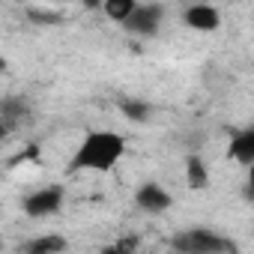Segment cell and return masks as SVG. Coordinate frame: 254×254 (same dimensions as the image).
I'll return each mask as SVG.
<instances>
[{
  "label": "cell",
  "mask_w": 254,
  "mask_h": 254,
  "mask_svg": "<svg viewBox=\"0 0 254 254\" xmlns=\"http://www.w3.org/2000/svg\"><path fill=\"white\" fill-rule=\"evenodd\" d=\"M123 156H126V138L111 129H96L81 138L78 150L72 153L69 171L72 174H108L111 168H117Z\"/></svg>",
  "instance_id": "obj_1"
},
{
  "label": "cell",
  "mask_w": 254,
  "mask_h": 254,
  "mask_svg": "<svg viewBox=\"0 0 254 254\" xmlns=\"http://www.w3.org/2000/svg\"><path fill=\"white\" fill-rule=\"evenodd\" d=\"M171 245L177 251H186V254H224V251H233L236 248L227 236H218L215 230H203V227L177 233L171 239Z\"/></svg>",
  "instance_id": "obj_2"
},
{
  "label": "cell",
  "mask_w": 254,
  "mask_h": 254,
  "mask_svg": "<svg viewBox=\"0 0 254 254\" xmlns=\"http://www.w3.org/2000/svg\"><path fill=\"white\" fill-rule=\"evenodd\" d=\"M162 21H165V9L159 3H138L132 9V15L123 21V27L135 36H153V33H159Z\"/></svg>",
  "instance_id": "obj_3"
},
{
  "label": "cell",
  "mask_w": 254,
  "mask_h": 254,
  "mask_svg": "<svg viewBox=\"0 0 254 254\" xmlns=\"http://www.w3.org/2000/svg\"><path fill=\"white\" fill-rule=\"evenodd\" d=\"M63 206V186H42L39 191L24 197V212L30 218H48Z\"/></svg>",
  "instance_id": "obj_4"
},
{
  "label": "cell",
  "mask_w": 254,
  "mask_h": 254,
  "mask_svg": "<svg viewBox=\"0 0 254 254\" xmlns=\"http://www.w3.org/2000/svg\"><path fill=\"white\" fill-rule=\"evenodd\" d=\"M171 203H174V197H171V191L162 186V183H141L138 189H135V206L141 209V212H150V215H159V212H168L171 209Z\"/></svg>",
  "instance_id": "obj_5"
},
{
  "label": "cell",
  "mask_w": 254,
  "mask_h": 254,
  "mask_svg": "<svg viewBox=\"0 0 254 254\" xmlns=\"http://www.w3.org/2000/svg\"><path fill=\"white\" fill-rule=\"evenodd\" d=\"M183 21H186L191 30H197V33H212V30L221 27V12H218V6H212V3H191V6L183 12Z\"/></svg>",
  "instance_id": "obj_6"
},
{
  "label": "cell",
  "mask_w": 254,
  "mask_h": 254,
  "mask_svg": "<svg viewBox=\"0 0 254 254\" xmlns=\"http://www.w3.org/2000/svg\"><path fill=\"white\" fill-rule=\"evenodd\" d=\"M230 159H236L239 165H251L254 162V129H242L230 138Z\"/></svg>",
  "instance_id": "obj_7"
},
{
  "label": "cell",
  "mask_w": 254,
  "mask_h": 254,
  "mask_svg": "<svg viewBox=\"0 0 254 254\" xmlns=\"http://www.w3.org/2000/svg\"><path fill=\"white\" fill-rule=\"evenodd\" d=\"M186 183L194 191H200V189L209 186V168H206V162L200 156H189L186 159Z\"/></svg>",
  "instance_id": "obj_8"
},
{
  "label": "cell",
  "mask_w": 254,
  "mask_h": 254,
  "mask_svg": "<svg viewBox=\"0 0 254 254\" xmlns=\"http://www.w3.org/2000/svg\"><path fill=\"white\" fill-rule=\"evenodd\" d=\"M135 6H138V0H102V12L111 21H117V24H123L126 18H129Z\"/></svg>",
  "instance_id": "obj_9"
},
{
  "label": "cell",
  "mask_w": 254,
  "mask_h": 254,
  "mask_svg": "<svg viewBox=\"0 0 254 254\" xmlns=\"http://www.w3.org/2000/svg\"><path fill=\"white\" fill-rule=\"evenodd\" d=\"M63 248H66V242H63L60 236H42V239H36V242L27 245V251H36V254H45V251H63Z\"/></svg>",
  "instance_id": "obj_10"
},
{
  "label": "cell",
  "mask_w": 254,
  "mask_h": 254,
  "mask_svg": "<svg viewBox=\"0 0 254 254\" xmlns=\"http://www.w3.org/2000/svg\"><path fill=\"white\" fill-rule=\"evenodd\" d=\"M123 111H126V117H132V120H147L150 117V108L144 102H126Z\"/></svg>",
  "instance_id": "obj_11"
},
{
  "label": "cell",
  "mask_w": 254,
  "mask_h": 254,
  "mask_svg": "<svg viewBox=\"0 0 254 254\" xmlns=\"http://www.w3.org/2000/svg\"><path fill=\"white\" fill-rule=\"evenodd\" d=\"M87 9H102V0H84Z\"/></svg>",
  "instance_id": "obj_12"
},
{
  "label": "cell",
  "mask_w": 254,
  "mask_h": 254,
  "mask_svg": "<svg viewBox=\"0 0 254 254\" xmlns=\"http://www.w3.org/2000/svg\"><path fill=\"white\" fill-rule=\"evenodd\" d=\"M0 245H3V239H0Z\"/></svg>",
  "instance_id": "obj_13"
}]
</instances>
